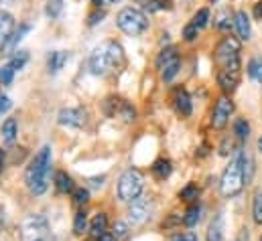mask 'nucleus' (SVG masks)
<instances>
[{
    "label": "nucleus",
    "instance_id": "f257e3e1",
    "mask_svg": "<svg viewBox=\"0 0 262 241\" xmlns=\"http://www.w3.org/2000/svg\"><path fill=\"white\" fill-rule=\"evenodd\" d=\"M124 63V51L116 41H106L90 55V71L94 75H110Z\"/></svg>",
    "mask_w": 262,
    "mask_h": 241
},
{
    "label": "nucleus",
    "instance_id": "f03ea898",
    "mask_svg": "<svg viewBox=\"0 0 262 241\" xmlns=\"http://www.w3.org/2000/svg\"><path fill=\"white\" fill-rule=\"evenodd\" d=\"M49 168H51V146H43L35 158L31 160L27 173H25V182L33 195H43L49 186Z\"/></svg>",
    "mask_w": 262,
    "mask_h": 241
},
{
    "label": "nucleus",
    "instance_id": "7ed1b4c3",
    "mask_svg": "<svg viewBox=\"0 0 262 241\" xmlns=\"http://www.w3.org/2000/svg\"><path fill=\"white\" fill-rule=\"evenodd\" d=\"M244 184H246V181H244V168H242V152H238L230 160V164L226 166V171L222 175L220 190H222V195L226 199H232V197L242 192Z\"/></svg>",
    "mask_w": 262,
    "mask_h": 241
},
{
    "label": "nucleus",
    "instance_id": "20e7f679",
    "mask_svg": "<svg viewBox=\"0 0 262 241\" xmlns=\"http://www.w3.org/2000/svg\"><path fill=\"white\" fill-rule=\"evenodd\" d=\"M213 59L220 65V71H240V41L226 37L215 47Z\"/></svg>",
    "mask_w": 262,
    "mask_h": 241
},
{
    "label": "nucleus",
    "instance_id": "39448f33",
    "mask_svg": "<svg viewBox=\"0 0 262 241\" xmlns=\"http://www.w3.org/2000/svg\"><path fill=\"white\" fill-rule=\"evenodd\" d=\"M116 22H118L120 31L126 33V35H130V37L142 35L146 31V27H148V20H146L144 12L138 10V8H122L118 12Z\"/></svg>",
    "mask_w": 262,
    "mask_h": 241
},
{
    "label": "nucleus",
    "instance_id": "423d86ee",
    "mask_svg": "<svg viewBox=\"0 0 262 241\" xmlns=\"http://www.w3.org/2000/svg\"><path fill=\"white\" fill-rule=\"evenodd\" d=\"M23 241H49V223L43 215H27L20 225Z\"/></svg>",
    "mask_w": 262,
    "mask_h": 241
},
{
    "label": "nucleus",
    "instance_id": "0eeeda50",
    "mask_svg": "<svg viewBox=\"0 0 262 241\" xmlns=\"http://www.w3.org/2000/svg\"><path fill=\"white\" fill-rule=\"evenodd\" d=\"M142 184H144V179L136 168L124 171L120 181H118V197L122 201H126V203L136 201L140 197V192H142Z\"/></svg>",
    "mask_w": 262,
    "mask_h": 241
},
{
    "label": "nucleus",
    "instance_id": "6e6552de",
    "mask_svg": "<svg viewBox=\"0 0 262 241\" xmlns=\"http://www.w3.org/2000/svg\"><path fill=\"white\" fill-rule=\"evenodd\" d=\"M232 112H234V104L228 98H220L215 102V106H213V112H211V126L217 128V130L226 128V124L230 120Z\"/></svg>",
    "mask_w": 262,
    "mask_h": 241
},
{
    "label": "nucleus",
    "instance_id": "1a4fd4ad",
    "mask_svg": "<svg viewBox=\"0 0 262 241\" xmlns=\"http://www.w3.org/2000/svg\"><path fill=\"white\" fill-rule=\"evenodd\" d=\"M59 124L67 128H81L85 124V110L83 108H63L59 112Z\"/></svg>",
    "mask_w": 262,
    "mask_h": 241
},
{
    "label": "nucleus",
    "instance_id": "9d476101",
    "mask_svg": "<svg viewBox=\"0 0 262 241\" xmlns=\"http://www.w3.org/2000/svg\"><path fill=\"white\" fill-rule=\"evenodd\" d=\"M148 217H150V205H148L146 201H142V199L132 201L130 209H128V219H130L132 223H134V225H140V223H144Z\"/></svg>",
    "mask_w": 262,
    "mask_h": 241
},
{
    "label": "nucleus",
    "instance_id": "9b49d317",
    "mask_svg": "<svg viewBox=\"0 0 262 241\" xmlns=\"http://www.w3.org/2000/svg\"><path fill=\"white\" fill-rule=\"evenodd\" d=\"M217 83L226 93H232L240 83V71H220L217 73Z\"/></svg>",
    "mask_w": 262,
    "mask_h": 241
},
{
    "label": "nucleus",
    "instance_id": "f8f14e48",
    "mask_svg": "<svg viewBox=\"0 0 262 241\" xmlns=\"http://www.w3.org/2000/svg\"><path fill=\"white\" fill-rule=\"evenodd\" d=\"M234 25H236V31H238V37L242 41H248L250 35H252V29H250V18L244 10H238L236 16H234Z\"/></svg>",
    "mask_w": 262,
    "mask_h": 241
},
{
    "label": "nucleus",
    "instance_id": "ddd939ff",
    "mask_svg": "<svg viewBox=\"0 0 262 241\" xmlns=\"http://www.w3.org/2000/svg\"><path fill=\"white\" fill-rule=\"evenodd\" d=\"M224 239V213H217L207 229V241H222Z\"/></svg>",
    "mask_w": 262,
    "mask_h": 241
},
{
    "label": "nucleus",
    "instance_id": "4468645a",
    "mask_svg": "<svg viewBox=\"0 0 262 241\" xmlns=\"http://www.w3.org/2000/svg\"><path fill=\"white\" fill-rule=\"evenodd\" d=\"M175 108L181 116H191V98L185 89H177L175 91Z\"/></svg>",
    "mask_w": 262,
    "mask_h": 241
},
{
    "label": "nucleus",
    "instance_id": "2eb2a0df",
    "mask_svg": "<svg viewBox=\"0 0 262 241\" xmlns=\"http://www.w3.org/2000/svg\"><path fill=\"white\" fill-rule=\"evenodd\" d=\"M29 29H31L29 25H20V27H18V31H12V33H10V37L2 43V53H6V55H8V53H12V49H14V47H16V43L23 39V35H25V33H29Z\"/></svg>",
    "mask_w": 262,
    "mask_h": 241
},
{
    "label": "nucleus",
    "instance_id": "dca6fc26",
    "mask_svg": "<svg viewBox=\"0 0 262 241\" xmlns=\"http://www.w3.org/2000/svg\"><path fill=\"white\" fill-rule=\"evenodd\" d=\"M14 31V18L8 12H0V45L10 37V33Z\"/></svg>",
    "mask_w": 262,
    "mask_h": 241
},
{
    "label": "nucleus",
    "instance_id": "f3484780",
    "mask_svg": "<svg viewBox=\"0 0 262 241\" xmlns=\"http://www.w3.org/2000/svg\"><path fill=\"white\" fill-rule=\"evenodd\" d=\"M106 227H108V217H106V213H98V215L92 219V223H90V231H92L94 237L104 235V233H106Z\"/></svg>",
    "mask_w": 262,
    "mask_h": 241
},
{
    "label": "nucleus",
    "instance_id": "a211bd4d",
    "mask_svg": "<svg viewBox=\"0 0 262 241\" xmlns=\"http://www.w3.org/2000/svg\"><path fill=\"white\" fill-rule=\"evenodd\" d=\"M69 59V55L63 53V51H53L49 57H47V69H49V73H57L61 67H63V63Z\"/></svg>",
    "mask_w": 262,
    "mask_h": 241
},
{
    "label": "nucleus",
    "instance_id": "6ab92c4d",
    "mask_svg": "<svg viewBox=\"0 0 262 241\" xmlns=\"http://www.w3.org/2000/svg\"><path fill=\"white\" fill-rule=\"evenodd\" d=\"M179 67H181V59H179V55H177V57H173V59H169L163 67H161V71H163V79H165V81H171V79L179 73Z\"/></svg>",
    "mask_w": 262,
    "mask_h": 241
},
{
    "label": "nucleus",
    "instance_id": "aec40b11",
    "mask_svg": "<svg viewBox=\"0 0 262 241\" xmlns=\"http://www.w3.org/2000/svg\"><path fill=\"white\" fill-rule=\"evenodd\" d=\"M171 171H173V166H171V160H165V158H161V160H157V162L152 164V175H155L157 179H167V177L171 175Z\"/></svg>",
    "mask_w": 262,
    "mask_h": 241
},
{
    "label": "nucleus",
    "instance_id": "412c9836",
    "mask_svg": "<svg viewBox=\"0 0 262 241\" xmlns=\"http://www.w3.org/2000/svg\"><path fill=\"white\" fill-rule=\"evenodd\" d=\"M16 138V120L14 118H8V120L2 124V140L6 144H12Z\"/></svg>",
    "mask_w": 262,
    "mask_h": 241
},
{
    "label": "nucleus",
    "instance_id": "4be33fe9",
    "mask_svg": "<svg viewBox=\"0 0 262 241\" xmlns=\"http://www.w3.org/2000/svg\"><path fill=\"white\" fill-rule=\"evenodd\" d=\"M252 219L256 225H262V190L258 188L252 199Z\"/></svg>",
    "mask_w": 262,
    "mask_h": 241
},
{
    "label": "nucleus",
    "instance_id": "5701e85b",
    "mask_svg": "<svg viewBox=\"0 0 262 241\" xmlns=\"http://www.w3.org/2000/svg\"><path fill=\"white\" fill-rule=\"evenodd\" d=\"M248 75H250L254 81L262 83V59L260 57H254V59L248 61Z\"/></svg>",
    "mask_w": 262,
    "mask_h": 241
},
{
    "label": "nucleus",
    "instance_id": "b1692460",
    "mask_svg": "<svg viewBox=\"0 0 262 241\" xmlns=\"http://www.w3.org/2000/svg\"><path fill=\"white\" fill-rule=\"evenodd\" d=\"M199 213H201V207L199 205H191L187 211H185V215H183V223L187 225V227H193L197 225V221H199Z\"/></svg>",
    "mask_w": 262,
    "mask_h": 241
},
{
    "label": "nucleus",
    "instance_id": "393cba45",
    "mask_svg": "<svg viewBox=\"0 0 262 241\" xmlns=\"http://www.w3.org/2000/svg\"><path fill=\"white\" fill-rule=\"evenodd\" d=\"M55 186H57L59 192H69V190H73V181H71V177H67L66 173H57L55 175Z\"/></svg>",
    "mask_w": 262,
    "mask_h": 241
},
{
    "label": "nucleus",
    "instance_id": "a878e982",
    "mask_svg": "<svg viewBox=\"0 0 262 241\" xmlns=\"http://www.w3.org/2000/svg\"><path fill=\"white\" fill-rule=\"evenodd\" d=\"M234 134H236V138L240 140V142H244L246 138H248V134H250V126H248V122L246 120H236L234 124Z\"/></svg>",
    "mask_w": 262,
    "mask_h": 241
},
{
    "label": "nucleus",
    "instance_id": "bb28decb",
    "mask_svg": "<svg viewBox=\"0 0 262 241\" xmlns=\"http://www.w3.org/2000/svg\"><path fill=\"white\" fill-rule=\"evenodd\" d=\"M85 227H88V215H85V211H77L75 213V221H73V231L77 235H81L85 231Z\"/></svg>",
    "mask_w": 262,
    "mask_h": 241
},
{
    "label": "nucleus",
    "instance_id": "cd10ccee",
    "mask_svg": "<svg viewBox=\"0 0 262 241\" xmlns=\"http://www.w3.org/2000/svg\"><path fill=\"white\" fill-rule=\"evenodd\" d=\"M27 61H29V53L27 51H14V55H12V59H10L8 65L16 71V69H23L27 65Z\"/></svg>",
    "mask_w": 262,
    "mask_h": 241
},
{
    "label": "nucleus",
    "instance_id": "c85d7f7f",
    "mask_svg": "<svg viewBox=\"0 0 262 241\" xmlns=\"http://www.w3.org/2000/svg\"><path fill=\"white\" fill-rule=\"evenodd\" d=\"M177 55H179V53H177V49H175V47H167V49H163V51H161V55L157 57V67L161 69L167 61L173 59V57H177Z\"/></svg>",
    "mask_w": 262,
    "mask_h": 241
},
{
    "label": "nucleus",
    "instance_id": "c756f323",
    "mask_svg": "<svg viewBox=\"0 0 262 241\" xmlns=\"http://www.w3.org/2000/svg\"><path fill=\"white\" fill-rule=\"evenodd\" d=\"M63 10V0H47V14L51 18H57Z\"/></svg>",
    "mask_w": 262,
    "mask_h": 241
},
{
    "label": "nucleus",
    "instance_id": "7c9ffc66",
    "mask_svg": "<svg viewBox=\"0 0 262 241\" xmlns=\"http://www.w3.org/2000/svg\"><path fill=\"white\" fill-rule=\"evenodd\" d=\"M144 8H146L148 12H159V10L169 8V4H167L165 0H146V2H144Z\"/></svg>",
    "mask_w": 262,
    "mask_h": 241
},
{
    "label": "nucleus",
    "instance_id": "2f4dec72",
    "mask_svg": "<svg viewBox=\"0 0 262 241\" xmlns=\"http://www.w3.org/2000/svg\"><path fill=\"white\" fill-rule=\"evenodd\" d=\"M207 20H209V10H207V8H201L195 16H193V22H191V25H195L197 29H201V27L207 25Z\"/></svg>",
    "mask_w": 262,
    "mask_h": 241
},
{
    "label": "nucleus",
    "instance_id": "473e14b6",
    "mask_svg": "<svg viewBox=\"0 0 262 241\" xmlns=\"http://www.w3.org/2000/svg\"><path fill=\"white\" fill-rule=\"evenodd\" d=\"M90 199V192L85 188H73V203L75 205H85Z\"/></svg>",
    "mask_w": 262,
    "mask_h": 241
},
{
    "label": "nucleus",
    "instance_id": "72a5a7b5",
    "mask_svg": "<svg viewBox=\"0 0 262 241\" xmlns=\"http://www.w3.org/2000/svg\"><path fill=\"white\" fill-rule=\"evenodd\" d=\"M179 197H181L183 201H193V199H197V186L195 184H187V186L179 192Z\"/></svg>",
    "mask_w": 262,
    "mask_h": 241
},
{
    "label": "nucleus",
    "instance_id": "f704fd0d",
    "mask_svg": "<svg viewBox=\"0 0 262 241\" xmlns=\"http://www.w3.org/2000/svg\"><path fill=\"white\" fill-rule=\"evenodd\" d=\"M114 239H122V237H126L128 235V227H126V223H122V221H116L114 223Z\"/></svg>",
    "mask_w": 262,
    "mask_h": 241
},
{
    "label": "nucleus",
    "instance_id": "c9c22d12",
    "mask_svg": "<svg viewBox=\"0 0 262 241\" xmlns=\"http://www.w3.org/2000/svg\"><path fill=\"white\" fill-rule=\"evenodd\" d=\"M12 75H14V69H12L10 65H4V67L0 69V81H2L4 85H8V83L12 81Z\"/></svg>",
    "mask_w": 262,
    "mask_h": 241
},
{
    "label": "nucleus",
    "instance_id": "e433bc0d",
    "mask_svg": "<svg viewBox=\"0 0 262 241\" xmlns=\"http://www.w3.org/2000/svg\"><path fill=\"white\" fill-rule=\"evenodd\" d=\"M217 29H228L230 27V14H228V10H222L220 14H217Z\"/></svg>",
    "mask_w": 262,
    "mask_h": 241
},
{
    "label": "nucleus",
    "instance_id": "4c0bfd02",
    "mask_svg": "<svg viewBox=\"0 0 262 241\" xmlns=\"http://www.w3.org/2000/svg\"><path fill=\"white\" fill-rule=\"evenodd\" d=\"M183 37H185V41H195V37H197L195 25H187L185 31H183Z\"/></svg>",
    "mask_w": 262,
    "mask_h": 241
},
{
    "label": "nucleus",
    "instance_id": "58836bf2",
    "mask_svg": "<svg viewBox=\"0 0 262 241\" xmlns=\"http://www.w3.org/2000/svg\"><path fill=\"white\" fill-rule=\"evenodd\" d=\"M102 18H104V10H96V12H92V14H90L88 25H90V27H94V25H98Z\"/></svg>",
    "mask_w": 262,
    "mask_h": 241
},
{
    "label": "nucleus",
    "instance_id": "ea45409f",
    "mask_svg": "<svg viewBox=\"0 0 262 241\" xmlns=\"http://www.w3.org/2000/svg\"><path fill=\"white\" fill-rule=\"evenodd\" d=\"M173 241H199L197 239V235L193 231H187V233H181V235H175Z\"/></svg>",
    "mask_w": 262,
    "mask_h": 241
},
{
    "label": "nucleus",
    "instance_id": "a19ab883",
    "mask_svg": "<svg viewBox=\"0 0 262 241\" xmlns=\"http://www.w3.org/2000/svg\"><path fill=\"white\" fill-rule=\"evenodd\" d=\"M8 108H10V100L8 98H0V114L6 112Z\"/></svg>",
    "mask_w": 262,
    "mask_h": 241
},
{
    "label": "nucleus",
    "instance_id": "79ce46f5",
    "mask_svg": "<svg viewBox=\"0 0 262 241\" xmlns=\"http://www.w3.org/2000/svg\"><path fill=\"white\" fill-rule=\"evenodd\" d=\"M236 241H250V233H248V229H242V231L238 233V239Z\"/></svg>",
    "mask_w": 262,
    "mask_h": 241
},
{
    "label": "nucleus",
    "instance_id": "37998d69",
    "mask_svg": "<svg viewBox=\"0 0 262 241\" xmlns=\"http://www.w3.org/2000/svg\"><path fill=\"white\" fill-rule=\"evenodd\" d=\"M254 16H256V18H262V0H258L256 6H254Z\"/></svg>",
    "mask_w": 262,
    "mask_h": 241
},
{
    "label": "nucleus",
    "instance_id": "c03bdc74",
    "mask_svg": "<svg viewBox=\"0 0 262 241\" xmlns=\"http://www.w3.org/2000/svg\"><path fill=\"white\" fill-rule=\"evenodd\" d=\"M98 241H114V235L112 233H104V235H100Z\"/></svg>",
    "mask_w": 262,
    "mask_h": 241
},
{
    "label": "nucleus",
    "instance_id": "a18cd8bd",
    "mask_svg": "<svg viewBox=\"0 0 262 241\" xmlns=\"http://www.w3.org/2000/svg\"><path fill=\"white\" fill-rule=\"evenodd\" d=\"M92 186H102V184H104V177H102V179H92Z\"/></svg>",
    "mask_w": 262,
    "mask_h": 241
},
{
    "label": "nucleus",
    "instance_id": "49530a36",
    "mask_svg": "<svg viewBox=\"0 0 262 241\" xmlns=\"http://www.w3.org/2000/svg\"><path fill=\"white\" fill-rule=\"evenodd\" d=\"M2 168H4V152L0 150V173H2Z\"/></svg>",
    "mask_w": 262,
    "mask_h": 241
},
{
    "label": "nucleus",
    "instance_id": "de8ad7c7",
    "mask_svg": "<svg viewBox=\"0 0 262 241\" xmlns=\"http://www.w3.org/2000/svg\"><path fill=\"white\" fill-rule=\"evenodd\" d=\"M258 150H260V152H262V136H260V138H258Z\"/></svg>",
    "mask_w": 262,
    "mask_h": 241
},
{
    "label": "nucleus",
    "instance_id": "09e8293b",
    "mask_svg": "<svg viewBox=\"0 0 262 241\" xmlns=\"http://www.w3.org/2000/svg\"><path fill=\"white\" fill-rule=\"evenodd\" d=\"M102 2H104V0H94V4H102Z\"/></svg>",
    "mask_w": 262,
    "mask_h": 241
},
{
    "label": "nucleus",
    "instance_id": "8fccbe9b",
    "mask_svg": "<svg viewBox=\"0 0 262 241\" xmlns=\"http://www.w3.org/2000/svg\"><path fill=\"white\" fill-rule=\"evenodd\" d=\"M106 2H108V4H112V2H118V0H106Z\"/></svg>",
    "mask_w": 262,
    "mask_h": 241
},
{
    "label": "nucleus",
    "instance_id": "3c124183",
    "mask_svg": "<svg viewBox=\"0 0 262 241\" xmlns=\"http://www.w3.org/2000/svg\"><path fill=\"white\" fill-rule=\"evenodd\" d=\"M211 2H217V0H211Z\"/></svg>",
    "mask_w": 262,
    "mask_h": 241
},
{
    "label": "nucleus",
    "instance_id": "603ef678",
    "mask_svg": "<svg viewBox=\"0 0 262 241\" xmlns=\"http://www.w3.org/2000/svg\"><path fill=\"white\" fill-rule=\"evenodd\" d=\"M0 4H2V0H0Z\"/></svg>",
    "mask_w": 262,
    "mask_h": 241
},
{
    "label": "nucleus",
    "instance_id": "864d4df0",
    "mask_svg": "<svg viewBox=\"0 0 262 241\" xmlns=\"http://www.w3.org/2000/svg\"><path fill=\"white\" fill-rule=\"evenodd\" d=\"M260 241H262V237H260Z\"/></svg>",
    "mask_w": 262,
    "mask_h": 241
}]
</instances>
